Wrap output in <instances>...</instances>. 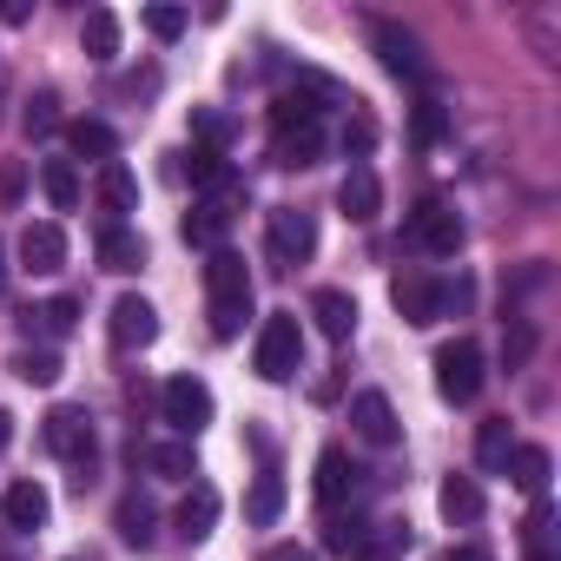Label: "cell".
Segmentation results:
<instances>
[{
    "label": "cell",
    "mask_w": 561,
    "mask_h": 561,
    "mask_svg": "<svg viewBox=\"0 0 561 561\" xmlns=\"http://www.w3.org/2000/svg\"><path fill=\"white\" fill-rule=\"evenodd\" d=\"M205 318H211V337L218 344H231L244 331V318H251V271L225 244L205 257Z\"/></svg>",
    "instance_id": "1"
},
{
    "label": "cell",
    "mask_w": 561,
    "mask_h": 561,
    "mask_svg": "<svg viewBox=\"0 0 561 561\" xmlns=\"http://www.w3.org/2000/svg\"><path fill=\"white\" fill-rule=\"evenodd\" d=\"M47 449L60 456V462H73V489L87 495L93 489V469H100V443H93V416L87 410H73V403H60V410H47Z\"/></svg>",
    "instance_id": "2"
},
{
    "label": "cell",
    "mask_w": 561,
    "mask_h": 561,
    "mask_svg": "<svg viewBox=\"0 0 561 561\" xmlns=\"http://www.w3.org/2000/svg\"><path fill=\"white\" fill-rule=\"evenodd\" d=\"M251 364H257L264 383H291V377L305 370V324H298V311H271V318H264Z\"/></svg>",
    "instance_id": "3"
},
{
    "label": "cell",
    "mask_w": 561,
    "mask_h": 561,
    "mask_svg": "<svg viewBox=\"0 0 561 561\" xmlns=\"http://www.w3.org/2000/svg\"><path fill=\"white\" fill-rule=\"evenodd\" d=\"M390 305L403 311V324H436V318H449V305H469V285H436V277H423V271H403L397 285H390Z\"/></svg>",
    "instance_id": "4"
},
{
    "label": "cell",
    "mask_w": 561,
    "mask_h": 561,
    "mask_svg": "<svg viewBox=\"0 0 561 561\" xmlns=\"http://www.w3.org/2000/svg\"><path fill=\"white\" fill-rule=\"evenodd\" d=\"M311 251H318V218L305 205H277L271 211V271H298V264H311Z\"/></svg>",
    "instance_id": "5"
},
{
    "label": "cell",
    "mask_w": 561,
    "mask_h": 561,
    "mask_svg": "<svg viewBox=\"0 0 561 561\" xmlns=\"http://www.w3.org/2000/svg\"><path fill=\"white\" fill-rule=\"evenodd\" d=\"M482 390V344L476 337H456L436 351V397L443 403H476Z\"/></svg>",
    "instance_id": "6"
},
{
    "label": "cell",
    "mask_w": 561,
    "mask_h": 561,
    "mask_svg": "<svg viewBox=\"0 0 561 561\" xmlns=\"http://www.w3.org/2000/svg\"><path fill=\"white\" fill-rule=\"evenodd\" d=\"M403 238H410L416 251H430V257H456V251H462V218H456V205H443V198H423V205L410 211Z\"/></svg>",
    "instance_id": "7"
},
{
    "label": "cell",
    "mask_w": 561,
    "mask_h": 561,
    "mask_svg": "<svg viewBox=\"0 0 561 561\" xmlns=\"http://www.w3.org/2000/svg\"><path fill=\"white\" fill-rule=\"evenodd\" d=\"M159 416L192 443V436L211 423V390H205L198 377H165V390H159Z\"/></svg>",
    "instance_id": "8"
},
{
    "label": "cell",
    "mask_w": 561,
    "mask_h": 561,
    "mask_svg": "<svg viewBox=\"0 0 561 561\" xmlns=\"http://www.w3.org/2000/svg\"><path fill=\"white\" fill-rule=\"evenodd\" d=\"M370 47H377V60H383L397 80H430L423 41H416L410 27H397V21H370Z\"/></svg>",
    "instance_id": "9"
},
{
    "label": "cell",
    "mask_w": 561,
    "mask_h": 561,
    "mask_svg": "<svg viewBox=\"0 0 561 561\" xmlns=\"http://www.w3.org/2000/svg\"><path fill=\"white\" fill-rule=\"evenodd\" d=\"M106 337H113V351H146L152 337H159V311L139 298V291H126V298H113V311H106Z\"/></svg>",
    "instance_id": "10"
},
{
    "label": "cell",
    "mask_w": 561,
    "mask_h": 561,
    "mask_svg": "<svg viewBox=\"0 0 561 561\" xmlns=\"http://www.w3.org/2000/svg\"><path fill=\"white\" fill-rule=\"evenodd\" d=\"M351 430H357V443H370V449H390V443L403 436V430H397V410H390L383 390L351 397Z\"/></svg>",
    "instance_id": "11"
},
{
    "label": "cell",
    "mask_w": 561,
    "mask_h": 561,
    "mask_svg": "<svg viewBox=\"0 0 561 561\" xmlns=\"http://www.w3.org/2000/svg\"><path fill=\"white\" fill-rule=\"evenodd\" d=\"M337 211H344L351 225H370V218L383 211V179H377L370 165H351L344 185H337Z\"/></svg>",
    "instance_id": "12"
},
{
    "label": "cell",
    "mask_w": 561,
    "mask_h": 561,
    "mask_svg": "<svg viewBox=\"0 0 561 561\" xmlns=\"http://www.w3.org/2000/svg\"><path fill=\"white\" fill-rule=\"evenodd\" d=\"M60 264H67V231H60V225H47V218H41V225H27V231H21V271L54 277Z\"/></svg>",
    "instance_id": "13"
},
{
    "label": "cell",
    "mask_w": 561,
    "mask_h": 561,
    "mask_svg": "<svg viewBox=\"0 0 561 561\" xmlns=\"http://www.w3.org/2000/svg\"><path fill=\"white\" fill-rule=\"evenodd\" d=\"M47 515H54V495H47L41 482H14L8 495H0V522H8V528H21V535L47 528Z\"/></svg>",
    "instance_id": "14"
},
{
    "label": "cell",
    "mask_w": 561,
    "mask_h": 561,
    "mask_svg": "<svg viewBox=\"0 0 561 561\" xmlns=\"http://www.w3.org/2000/svg\"><path fill=\"white\" fill-rule=\"evenodd\" d=\"M311 318H318V331H324L331 344H351V337H357V298L337 291V285L311 291Z\"/></svg>",
    "instance_id": "15"
},
{
    "label": "cell",
    "mask_w": 561,
    "mask_h": 561,
    "mask_svg": "<svg viewBox=\"0 0 561 561\" xmlns=\"http://www.w3.org/2000/svg\"><path fill=\"white\" fill-rule=\"evenodd\" d=\"M548 469H554V456H548L541 443H515V449H508V462H502V476H508L522 495H535V502L548 495Z\"/></svg>",
    "instance_id": "16"
},
{
    "label": "cell",
    "mask_w": 561,
    "mask_h": 561,
    "mask_svg": "<svg viewBox=\"0 0 561 561\" xmlns=\"http://www.w3.org/2000/svg\"><path fill=\"white\" fill-rule=\"evenodd\" d=\"M357 476H364V469L351 462V449L331 443V449L318 456V502H324V508H344V495H357Z\"/></svg>",
    "instance_id": "17"
},
{
    "label": "cell",
    "mask_w": 561,
    "mask_h": 561,
    "mask_svg": "<svg viewBox=\"0 0 561 561\" xmlns=\"http://www.w3.org/2000/svg\"><path fill=\"white\" fill-rule=\"evenodd\" d=\"M211 522H218V489H211V482H192V489H185V502H179V515H172L179 541H205V535H211Z\"/></svg>",
    "instance_id": "18"
},
{
    "label": "cell",
    "mask_w": 561,
    "mask_h": 561,
    "mask_svg": "<svg viewBox=\"0 0 561 561\" xmlns=\"http://www.w3.org/2000/svg\"><path fill=\"white\" fill-rule=\"evenodd\" d=\"M410 554V522H370L364 535H357V548H351V561H403Z\"/></svg>",
    "instance_id": "19"
},
{
    "label": "cell",
    "mask_w": 561,
    "mask_h": 561,
    "mask_svg": "<svg viewBox=\"0 0 561 561\" xmlns=\"http://www.w3.org/2000/svg\"><path fill=\"white\" fill-rule=\"evenodd\" d=\"M93 251H100V271H119V277H126V271H139V264H146V238H139V231H133V225H106V231H100V244H93Z\"/></svg>",
    "instance_id": "20"
},
{
    "label": "cell",
    "mask_w": 561,
    "mask_h": 561,
    "mask_svg": "<svg viewBox=\"0 0 561 561\" xmlns=\"http://www.w3.org/2000/svg\"><path fill=\"white\" fill-rule=\"evenodd\" d=\"M436 508H443V522H456V528L482 522V482H476V476H449V482L436 489Z\"/></svg>",
    "instance_id": "21"
},
{
    "label": "cell",
    "mask_w": 561,
    "mask_h": 561,
    "mask_svg": "<svg viewBox=\"0 0 561 561\" xmlns=\"http://www.w3.org/2000/svg\"><path fill=\"white\" fill-rule=\"evenodd\" d=\"M113 528H119L126 548H152V541H159V515H152L146 495H126V502L113 508Z\"/></svg>",
    "instance_id": "22"
},
{
    "label": "cell",
    "mask_w": 561,
    "mask_h": 561,
    "mask_svg": "<svg viewBox=\"0 0 561 561\" xmlns=\"http://www.w3.org/2000/svg\"><path fill=\"white\" fill-rule=\"evenodd\" d=\"M271 159L285 165V172H305V165H318V159H324V133H318V126L277 133V139H271Z\"/></svg>",
    "instance_id": "23"
},
{
    "label": "cell",
    "mask_w": 561,
    "mask_h": 561,
    "mask_svg": "<svg viewBox=\"0 0 561 561\" xmlns=\"http://www.w3.org/2000/svg\"><path fill=\"white\" fill-rule=\"evenodd\" d=\"M80 47H87V60H119V14L113 8H93L87 21H80Z\"/></svg>",
    "instance_id": "24"
},
{
    "label": "cell",
    "mask_w": 561,
    "mask_h": 561,
    "mask_svg": "<svg viewBox=\"0 0 561 561\" xmlns=\"http://www.w3.org/2000/svg\"><path fill=\"white\" fill-rule=\"evenodd\" d=\"M67 146H73V159H100V165H113L119 133H113L106 119H73V126H67Z\"/></svg>",
    "instance_id": "25"
},
{
    "label": "cell",
    "mask_w": 561,
    "mask_h": 561,
    "mask_svg": "<svg viewBox=\"0 0 561 561\" xmlns=\"http://www.w3.org/2000/svg\"><path fill=\"white\" fill-rule=\"evenodd\" d=\"M100 205L113 211V225H126V211H139V179L113 159V165H100Z\"/></svg>",
    "instance_id": "26"
},
{
    "label": "cell",
    "mask_w": 561,
    "mask_h": 561,
    "mask_svg": "<svg viewBox=\"0 0 561 561\" xmlns=\"http://www.w3.org/2000/svg\"><path fill=\"white\" fill-rule=\"evenodd\" d=\"M277 515H285V476H277V469H264V476L251 482V495H244V522L271 528Z\"/></svg>",
    "instance_id": "27"
},
{
    "label": "cell",
    "mask_w": 561,
    "mask_h": 561,
    "mask_svg": "<svg viewBox=\"0 0 561 561\" xmlns=\"http://www.w3.org/2000/svg\"><path fill=\"white\" fill-rule=\"evenodd\" d=\"M8 370H14L21 383H34V390H54V383H60V351H47V344L34 351V344H27V351L8 357Z\"/></svg>",
    "instance_id": "28"
},
{
    "label": "cell",
    "mask_w": 561,
    "mask_h": 561,
    "mask_svg": "<svg viewBox=\"0 0 561 561\" xmlns=\"http://www.w3.org/2000/svg\"><path fill=\"white\" fill-rule=\"evenodd\" d=\"M179 179H192V185H225L231 179V165H225V152H211V146H192V152H179V165H172Z\"/></svg>",
    "instance_id": "29"
},
{
    "label": "cell",
    "mask_w": 561,
    "mask_h": 561,
    "mask_svg": "<svg viewBox=\"0 0 561 561\" xmlns=\"http://www.w3.org/2000/svg\"><path fill=\"white\" fill-rule=\"evenodd\" d=\"M41 185H47V205H54V211H73V205H80V172H73V159H41Z\"/></svg>",
    "instance_id": "30"
},
{
    "label": "cell",
    "mask_w": 561,
    "mask_h": 561,
    "mask_svg": "<svg viewBox=\"0 0 561 561\" xmlns=\"http://www.w3.org/2000/svg\"><path fill=\"white\" fill-rule=\"evenodd\" d=\"M508 449H515V436H508V416H489V423L476 430V462H482L489 476H502Z\"/></svg>",
    "instance_id": "31"
},
{
    "label": "cell",
    "mask_w": 561,
    "mask_h": 561,
    "mask_svg": "<svg viewBox=\"0 0 561 561\" xmlns=\"http://www.w3.org/2000/svg\"><path fill=\"white\" fill-rule=\"evenodd\" d=\"M146 469L165 476V482H192L198 476V456H192V443H159V449H146Z\"/></svg>",
    "instance_id": "32"
},
{
    "label": "cell",
    "mask_w": 561,
    "mask_h": 561,
    "mask_svg": "<svg viewBox=\"0 0 561 561\" xmlns=\"http://www.w3.org/2000/svg\"><path fill=\"white\" fill-rule=\"evenodd\" d=\"M192 133H198V146L225 152V146L238 139V119H231V113H218V106H192Z\"/></svg>",
    "instance_id": "33"
},
{
    "label": "cell",
    "mask_w": 561,
    "mask_h": 561,
    "mask_svg": "<svg viewBox=\"0 0 561 561\" xmlns=\"http://www.w3.org/2000/svg\"><path fill=\"white\" fill-rule=\"evenodd\" d=\"M27 324H41L47 337H73V324H80V298H54V305H41V311H21Z\"/></svg>",
    "instance_id": "34"
},
{
    "label": "cell",
    "mask_w": 561,
    "mask_h": 561,
    "mask_svg": "<svg viewBox=\"0 0 561 561\" xmlns=\"http://www.w3.org/2000/svg\"><path fill=\"white\" fill-rule=\"evenodd\" d=\"M364 528H370V522H364L357 508H351V515H344V508H331V515H324V548L351 561V548H357V535H364Z\"/></svg>",
    "instance_id": "35"
},
{
    "label": "cell",
    "mask_w": 561,
    "mask_h": 561,
    "mask_svg": "<svg viewBox=\"0 0 561 561\" xmlns=\"http://www.w3.org/2000/svg\"><path fill=\"white\" fill-rule=\"evenodd\" d=\"M443 133H449V113H443V100H416V106H410V139H416V146H436Z\"/></svg>",
    "instance_id": "36"
},
{
    "label": "cell",
    "mask_w": 561,
    "mask_h": 561,
    "mask_svg": "<svg viewBox=\"0 0 561 561\" xmlns=\"http://www.w3.org/2000/svg\"><path fill=\"white\" fill-rule=\"evenodd\" d=\"M54 126H60V100H54V93H34L27 113H21V133H27V139H47Z\"/></svg>",
    "instance_id": "37"
},
{
    "label": "cell",
    "mask_w": 561,
    "mask_h": 561,
    "mask_svg": "<svg viewBox=\"0 0 561 561\" xmlns=\"http://www.w3.org/2000/svg\"><path fill=\"white\" fill-rule=\"evenodd\" d=\"M146 34L152 41H179L185 34V8H165V0H159V8H146Z\"/></svg>",
    "instance_id": "38"
},
{
    "label": "cell",
    "mask_w": 561,
    "mask_h": 561,
    "mask_svg": "<svg viewBox=\"0 0 561 561\" xmlns=\"http://www.w3.org/2000/svg\"><path fill=\"white\" fill-rule=\"evenodd\" d=\"M370 146H377V119H370V113H351V126H344V152L364 165V152H370Z\"/></svg>",
    "instance_id": "39"
},
{
    "label": "cell",
    "mask_w": 561,
    "mask_h": 561,
    "mask_svg": "<svg viewBox=\"0 0 561 561\" xmlns=\"http://www.w3.org/2000/svg\"><path fill=\"white\" fill-rule=\"evenodd\" d=\"M21 192H27V165L21 159H0V211H14Z\"/></svg>",
    "instance_id": "40"
},
{
    "label": "cell",
    "mask_w": 561,
    "mask_h": 561,
    "mask_svg": "<svg viewBox=\"0 0 561 561\" xmlns=\"http://www.w3.org/2000/svg\"><path fill=\"white\" fill-rule=\"evenodd\" d=\"M528 351H535V331H528V324H515V331L502 337V364H508V370H522V364H528Z\"/></svg>",
    "instance_id": "41"
},
{
    "label": "cell",
    "mask_w": 561,
    "mask_h": 561,
    "mask_svg": "<svg viewBox=\"0 0 561 561\" xmlns=\"http://www.w3.org/2000/svg\"><path fill=\"white\" fill-rule=\"evenodd\" d=\"M264 561H311V548H298V541H277Z\"/></svg>",
    "instance_id": "42"
},
{
    "label": "cell",
    "mask_w": 561,
    "mask_h": 561,
    "mask_svg": "<svg viewBox=\"0 0 561 561\" xmlns=\"http://www.w3.org/2000/svg\"><path fill=\"white\" fill-rule=\"evenodd\" d=\"M27 14H34V8H27V0H0V21H8V27H21Z\"/></svg>",
    "instance_id": "43"
},
{
    "label": "cell",
    "mask_w": 561,
    "mask_h": 561,
    "mask_svg": "<svg viewBox=\"0 0 561 561\" xmlns=\"http://www.w3.org/2000/svg\"><path fill=\"white\" fill-rule=\"evenodd\" d=\"M443 561H495L489 548H456V554H443Z\"/></svg>",
    "instance_id": "44"
},
{
    "label": "cell",
    "mask_w": 561,
    "mask_h": 561,
    "mask_svg": "<svg viewBox=\"0 0 561 561\" xmlns=\"http://www.w3.org/2000/svg\"><path fill=\"white\" fill-rule=\"evenodd\" d=\"M8 443H14V416L0 410V456H8Z\"/></svg>",
    "instance_id": "45"
},
{
    "label": "cell",
    "mask_w": 561,
    "mask_h": 561,
    "mask_svg": "<svg viewBox=\"0 0 561 561\" xmlns=\"http://www.w3.org/2000/svg\"><path fill=\"white\" fill-rule=\"evenodd\" d=\"M8 271H14V264H8V244H0V291H8Z\"/></svg>",
    "instance_id": "46"
},
{
    "label": "cell",
    "mask_w": 561,
    "mask_h": 561,
    "mask_svg": "<svg viewBox=\"0 0 561 561\" xmlns=\"http://www.w3.org/2000/svg\"><path fill=\"white\" fill-rule=\"evenodd\" d=\"M528 561H554V548H528Z\"/></svg>",
    "instance_id": "47"
}]
</instances>
